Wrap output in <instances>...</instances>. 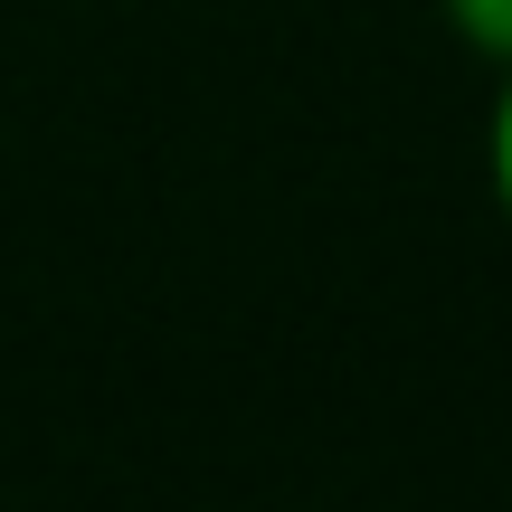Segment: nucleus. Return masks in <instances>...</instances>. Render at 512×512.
I'll return each instance as SVG.
<instances>
[{"label": "nucleus", "mask_w": 512, "mask_h": 512, "mask_svg": "<svg viewBox=\"0 0 512 512\" xmlns=\"http://www.w3.org/2000/svg\"><path fill=\"white\" fill-rule=\"evenodd\" d=\"M484 190H494V209H503V228H512V67H503V86H494V114H484Z\"/></svg>", "instance_id": "nucleus-1"}, {"label": "nucleus", "mask_w": 512, "mask_h": 512, "mask_svg": "<svg viewBox=\"0 0 512 512\" xmlns=\"http://www.w3.org/2000/svg\"><path fill=\"white\" fill-rule=\"evenodd\" d=\"M446 19H456V38H465L475 57L512 67V0H446Z\"/></svg>", "instance_id": "nucleus-2"}]
</instances>
